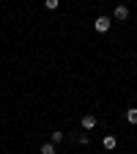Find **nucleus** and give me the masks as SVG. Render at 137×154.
Returning <instances> with one entry per match:
<instances>
[{"label":"nucleus","instance_id":"nucleus-9","mask_svg":"<svg viewBox=\"0 0 137 154\" xmlns=\"http://www.w3.org/2000/svg\"><path fill=\"white\" fill-rule=\"evenodd\" d=\"M63 138H66V132H52V138H49V140H52V143H61Z\"/></svg>","mask_w":137,"mask_h":154},{"label":"nucleus","instance_id":"nucleus-3","mask_svg":"<svg viewBox=\"0 0 137 154\" xmlns=\"http://www.w3.org/2000/svg\"><path fill=\"white\" fill-rule=\"evenodd\" d=\"M96 127V116L93 113H85L82 116V129H93Z\"/></svg>","mask_w":137,"mask_h":154},{"label":"nucleus","instance_id":"nucleus-2","mask_svg":"<svg viewBox=\"0 0 137 154\" xmlns=\"http://www.w3.org/2000/svg\"><path fill=\"white\" fill-rule=\"evenodd\" d=\"M115 19H118V22H126L129 19V8L126 6H115Z\"/></svg>","mask_w":137,"mask_h":154},{"label":"nucleus","instance_id":"nucleus-8","mask_svg":"<svg viewBox=\"0 0 137 154\" xmlns=\"http://www.w3.org/2000/svg\"><path fill=\"white\" fill-rule=\"evenodd\" d=\"M58 6H61V0H44V8L47 11H55Z\"/></svg>","mask_w":137,"mask_h":154},{"label":"nucleus","instance_id":"nucleus-1","mask_svg":"<svg viewBox=\"0 0 137 154\" xmlns=\"http://www.w3.org/2000/svg\"><path fill=\"white\" fill-rule=\"evenodd\" d=\"M110 28H112V19H110V17H96V19H93V30H96V33H107Z\"/></svg>","mask_w":137,"mask_h":154},{"label":"nucleus","instance_id":"nucleus-4","mask_svg":"<svg viewBox=\"0 0 137 154\" xmlns=\"http://www.w3.org/2000/svg\"><path fill=\"white\" fill-rule=\"evenodd\" d=\"M38 154H58V149H55V143L49 140V143H41V149H38Z\"/></svg>","mask_w":137,"mask_h":154},{"label":"nucleus","instance_id":"nucleus-6","mask_svg":"<svg viewBox=\"0 0 137 154\" xmlns=\"http://www.w3.org/2000/svg\"><path fill=\"white\" fill-rule=\"evenodd\" d=\"M126 121L129 124H137V107H129L126 110Z\"/></svg>","mask_w":137,"mask_h":154},{"label":"nucleus","instance_id":"nucleus-5","mask_svg":"<svg viewBox=\"0 0 137 154\" xmlns=\"http://www.w3.org/2000/svg\"><path fill=\"white\" fill-rule=\"evenodd\" d=\"M104 149H115V143H118V138H115V135H104Z\"/></svg>","mask_w":137,"mask_h":154},{"label":"nucleus","instance_id":"nucleus-7","mask_svg":"<svg viewBox=\"0 0 137 154\" xmlns=\"http://www.w3.org/2000/svg\"><path fill=\"white\" fill-rule=\"evenodd\" d=\"M77 143L88 146V143H91V135H88V132H80V135H77Z\"/></svg>","mask_w":137,"mask_h":154}]
</instances>
